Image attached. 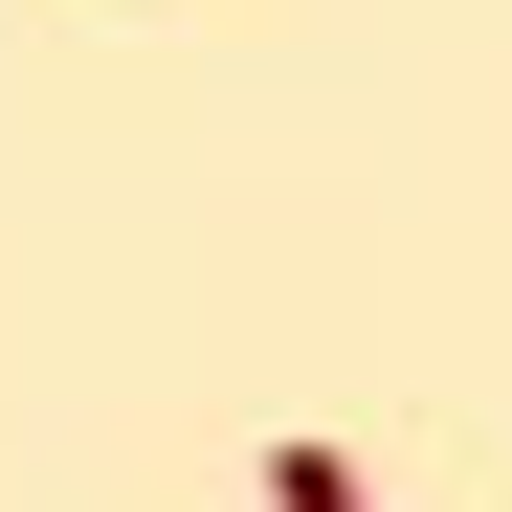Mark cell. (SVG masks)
Segmentation results:
<instances>
[{"label":"cell","mask_w":512,"mask_h":512,"mask_svg":"<svg viewBox=\"0 0 512 512\" xmlns=\"http://www.w3.org/2000/svg\"><path fill=\"white\" fill-rule=\"evenodd\" d=\"M268 512H379V490L334 468V446H268Z\"/></svg>","instance_id":"6da1fadb"}]
</instances>
